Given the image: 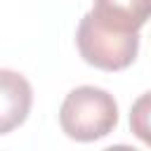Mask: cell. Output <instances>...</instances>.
<instances>
[{
	"mask_svg": "<svg viewBox=\"0 0 151 151\" xmlns=\"http://www.w3.org/2000/svg\"><path fill=\"white\" fill-rule=\"evenodd\" d=\"M118 123V104L113 94L94 85L71 90L59 109V125L76 142H94L113 132Z\"/></svg>",
	"mask_w": 151,
	"mask_h": 151,
	"instance_id": "1",
	"label": "cell"
},
{
	"mask_svg": "<svg viewBox=\"0 0 151 151\" xmlns=\"http://www.w3.org/2000/svg\"><path fill=\"white\" fill-rule=\"evenodd\" d=\"M149 19L151 0H94L80 21L118 40H139V28Z\"/></svg>",
	"mask_w": 151,
	"mask_h": 151,
	"instance_id": "2",
	"label": "cell"
},
{
	"mask_svg": "<svg viewBox=\"0 0 151 151\" xmlns=\"http://www.w3.org/2000/svg\"><path fill=\"white\" fill-rule=\"evenodd\" d=\"M76 45L80 57L90 66L101 71H123L137 59L139 52V40H118L113 35L85 26L83 21L76 31Z\"/></svg>",
	"mask_w": 151,
	"mask_h": 151,
	"instance_id": "3",
	"label": "cell"
},
{
	"mask_svg": "<svg viewBox=\"0 0 151 151\" xmlns=\"http://www.w3.org/2000/svg\"><path fill=\"white\" fill-rule=\"evenodd\" d=\"M0 83H2L0 134H7L26 120V116L31 111V101H33V90L21 73H14L9 68L0 71Z\"/></svg>",
	"mask_w": 151,
	"mask_h": 151,
	"instance_id": "4",
	"label": "cell"
},
{
	"mask_svg": "<svg viewBox=\"0 0 151 151\" xmlns=\"http://www.w3.org/2000/svg\"><path fill=\"white\" fill-rule=\"evenodd\" d=\"M130 130L139 142L151 146V90L134 99L130 109Z\"/></svg>",
	"mask_w": 151,
	"mask_h": 151,
	"instance_id": "5",
	"label": "cell"
}]
</instances>
